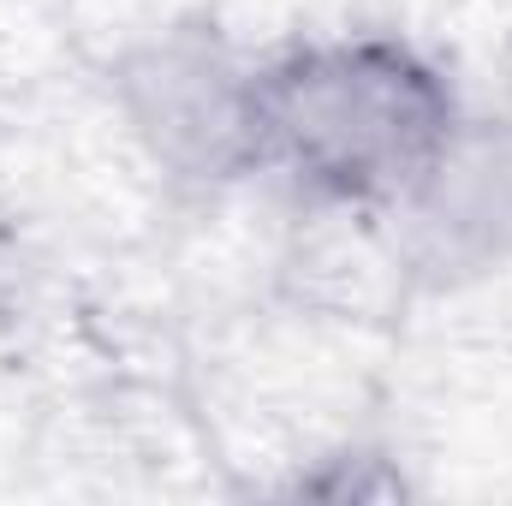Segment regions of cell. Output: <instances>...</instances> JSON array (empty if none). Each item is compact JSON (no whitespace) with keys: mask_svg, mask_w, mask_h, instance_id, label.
<instances>
[{"mask_svg":"<svg viewBox=\"0 0 512 506\" xmlns=\"http://www.w3.org/2000/svg\"><path fill=\"white\" fill-rule=\"evenodd\" d=\"M399 286L459 292L512 256V120H459L417 185L376 215Z\"/></svg>","mask_w":512,"mask_h":506,"instance_id":"cell-3","label":"cell"},{"mask_svg":"<svg viewBox=\"0 0 512 506\" xmlns=\"http://www.w3.org/2000/svg\"><path fill=\"white\" fill-rule=\"evenodd\" d=\"M108 96L167 179L215 191L262 173L256 60H245L215 24L185 18L137 36L108 72Z\"/></svg>","mask_w":512,"mask_h":506,"instance_id":"cell-2","label":"cell"},{"mask_svg":"<svg viewBox=\"0 0 512 506\" xmlns=\"http://www.w3.org/2000/svg\"><path fill=\"white\" fill-rule=\"evenodd\" d=\"M447 72L399 36H316L256 60L262 173H286L310 203L382 215L459 131Z\"/></svg>","mask_w":512,"mask_h":506,"instance_id":"cell-1","label":"cell"},{"mask_svg":"<svg viewBox=\"0 0 512 506\" xmlns=\"http://www.w3.org/2000/svg\"><path fill=\"white\" fill-rule=\"evenodd\" d=\"M292 495H316V501H405L411 483L382 453H334V459H322V471H304L292 483Z\"/></svg>","mask_w":512,"mask_h":506,"instance_id":"cell-4","label":"cell"}]
</instances>
